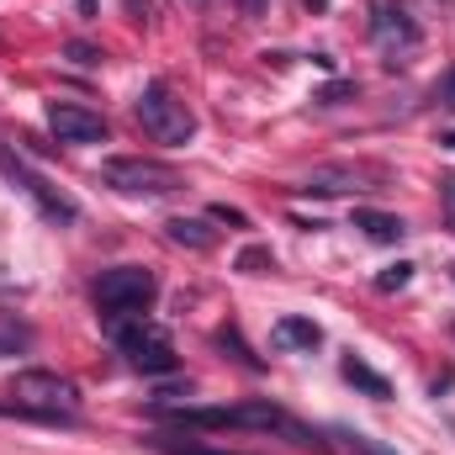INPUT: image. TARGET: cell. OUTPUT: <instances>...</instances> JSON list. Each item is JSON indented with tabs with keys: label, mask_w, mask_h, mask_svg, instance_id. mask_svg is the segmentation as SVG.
Masks as SVG:
<instances>
[{
	"label": "cell",
	"mask_w": 455,
	"mask_h": 455,
	"mask_svg": "<svg viewBox=\"0 0 455 455\" xmlns=\"http://www.w3.org/2000/svg\"><path fill=\"white\" fill-rule=\"evenodd\" d=\"M5 413L43 419V424H75L80 419V387L59 371H16Z\"/></svg>",
	"instance_id": "cell-1"
},
{
	"label": "cell",
	"mask_w": 455,
	"mask_h": 455,
	"mask_svg": "<svg viewBox=\"0 0 455 455\" xmlns=\"http://www.w3.org/2000/svg\"><path fill=\"white\" fill-rule=\"evenodd\" d=\"M96 313L107 318V323H127V318H143L148 307H154V297H159V275L154 270H143V265H112V270H101L96 275Z\"/></svg>",
	"instance_id": "cell-2"
},
{
	"label": "cell",
	"mask_w": 455,
	"mask_h": 455,
	"mask_svg": "<svg viewBox=\"0 0 455 455\" xmlns=\"http://www.w3.org/2000/svg\"><path fill=\"white\" fill-rule=\"evenodd\" d=\"M138 122H143V132H148L154 143H170V148H180V143L196 138V116H191V107H186L164 80L143 85V96H138Z\"/></svg>",
	"instance_id": "cell-3"
},
{
	"label": "cell",
	"mask_w": 455,
	"mask_h": 455,
	"mask_svg": "<svg viewBox=\"0 0 455 455\" xmlns=\"http://www.w3.org/2000/svg\"><path fill=\"white\" fill-rule=\"evenodd\" d=\"M101 186H112L122 196H170L180 191V170L164 159H143V154H122L101 164Z\"/></svg>",
	"instance_id": "cell-4"
},
{
	"label": "cell",
	"mask_w": 455,
	"mask_h": 455,
	"mask_svg": "<svg viewBox=\"0 0 455 455\" xmlns=\"http://www.w3.org/2000/svg\"><path fill=\"white\" fill-rule=\"evenodd\" d=\"M116 349L143 376H175L180 371V355H175V344H170V334L159 323H143V318L138 323H116Z\"/></svg>",
	"instance_id": "cell-5"
},
{
	"label": "cell",
	"mask_w": 455,
	"mask_h": 455,
	"mask_svg": "<svg viewBox=\"0 0 455 455\" xmlns=\"http://www.w3.org/2000/svg\"><path fill=\"white\" fill-rule=\"evenodd\" d=\"M0 175H5L11 186H21V191H27V196L37 202V212H43L48 223H59V228L80 223V207H75V202H69V196H64L59 186H48V180H43V175H37V170H32V164H27L21 154H11L5 143H0Z\"/></svg>",
	"instance_id": "cell-6"
},
{
	"label": "cell",
	"mask_w": 455,
	"mask_h": 455,
	"mask_svg": "<svg viewBox=\"0 0 455 455\" xmlns=\"http://www.w3.org/2000/svg\"><path fill=\"white\" fill-rule=\"evenodd\" d=\"M371 37L392 48L387 64H397V53H413V48L424 43V32H419V21L408 16L403 0H376V5H371Z\"/></svg>",
	"instance_id": "cell-7"
},
{
	"label": "cell",
	"mask_w": 455,
	"mask_h": 455,
	"mask_svg": "<svg viewBox=\"0 0 455 455\" xmlns=\"http://www.w3.org/2000/svg\"><path fill=\"white\" fill-rule=\"evenodd\" d=\"M48 127H53L59 143H107V138H112L107 116L91 112V107H80V101H53V107H48Z\"/></svg>",
	"instance_id": "cell-8"
},
{
	"label": "cell",
	"mask_w": 455,
	"mask_h": 455,
	"mask_svg": "<svg viewBox=\"0 0 455 455\" xmlns=\"http://www.w3.org/2000/svg\"><path fill=\"white\" fill-rule=\"evenodd\" d=\"M381 170H365V164H323V170H313L307 175V186L302 191H313V196H344V191H381Z\"/></svg>",
	"instance_id": "cell-9"
},
{
	"label": "cell",
	"mask_w": 455,
	"mask_h": 455,
	"mask_svg": "<svg viewBox=\"0 0 455 455\" xmlns=\"http://www.w3.org/2000/svg\"><path fill=\"white\" fill-rule=\"evenodd\" d=\"M164 238L180 243V249H196V254L218 249V228H212V218H170V223H164Z\"/></svg>",
	"instance_id": "cell-10"
},
{
	"label": "cell",
	"mask_w": 455,
	"mask_h": 455,
	"mask_svg": "<svg viewBox=\"0 0 455 455\" xmlns=\"http://www.w3.org/2000/svg\"><path fill=\"white\" fill-rule=\"evenodd\" d=\"M339 371H344V381H349L355 392H365V397H376V403H387V397H392V381H387L376 365H365L360 355H344Z\"/></svg>",
	"instance_id": "cell-11"
},
{
	"label": "cell",
	"mask_w": 455,
	"mask_h": 455,
	"mask_svg": "<svg viewBox=\"0 0 455 455\" xmlns=\"http://www.w3.org/2000/svg\"><path fill=\"white\" fill-rule=\"evenodd\" d=\"M355 228H360L371 243H403V233H408V223H403V218L376 212V207H355Z\"/></svg>",
	"instance_id": "cell-12"
},
{
	"label": "cell",
	"mask_w": 455,
	"mask_h": 455,
	"mask_svg": "<svg viewBox=\"0 0 455 455\" xmlns=\"http://www.w3.org/2000/svg\"><path fill=\"white\" fill-rule=\"evenodd\" d=\"M275 339L291 344V349H307V355H313V349L323 344V329H318L313 318H297V313H291V318H281V323H275Z\"/></svg>",
	"instance_id": "cell-13"
},
{
	"label": "cell",
	"mask_w": 455,
	"mask_h": 455,
	"mask_svg": "<svg viewBox=\"0 0 455 455\" xmlns=\"http://www.w3.org/2000/svg\"><path fill=\"white\" fill-rule=\"evenodd\" d=\"M32 323H21L16 313H0V360H11V355H21V349H32Z\"/></svg>",
	"instance_id": "cell-14"
},
{
	"label": "cell",
	"mask_w": 455,
	"mask_h": 455,
	"mask_svg": "<svg viewBox=\"0 0 455 455\" xmlns=\"http://www.w3.org/2000/svg\"><path fill=\"white\" fill-rule=\"evenodd\" d=\"M218 344H223V349L233 355V360H238V365H243V371H265V360H259V355L243 344V334H238L233 323H223V329H218Z\"/></svg>",
	"instance_id": "cell-15"
},
{
	"label": "cell",
	"mask_w": 455,
	"mask_h": 455,
	"mask_svg": "<svg viewBox=\"0 0 455 455\" xmlns=\"http://www.w3.org/2000/svg\"><path fill=\"white\" fill-rule=\"evenodd\" d=\"M148 445L159 455H238V451H218V445H196V440H175V435H148Z\"/></svg>",
	"instance_id": "cell-16"
},
{
	"label": "cell",
	"mask_w": 455,
	"mask_h": 455,
	"mask_svg": "<svg viewBox=\"0 0 455 455\" xmlns=\"http://www.w3.org/2000/svg\"><path fill=\"white\" fill-rule=\"evenodd\" d=\"M233 270H243V275H270V270H275V254H270L265 243H249V249H238Z\"/></svg>",
	"instance_id": "cell-17"
},
{
	"label": "cell",
	"mask_w": 455,
	"mask_h": 455,
	"mask_svg": "<svg viewBox=\"0 0 455 455\" xmlns=\"http://www.w3.org/2000/svg\"><path fill=\"white\" fill-rule=\"evenodd\" d=\"M334 440H344L355 455H397V451H387V445H376L371 435H360V429H334Z\"/></svg>",
	"instance_id": "cell-18"
},
{
	"label": "cell",
	"mask_w": 455,
	"mask_h": 455,
	"mask_svg": "<svg viewBox=\"0 0 455 455\" xmlns=\"http://www.w3.org/2000/svg\"><path fill=\"white\" fill-rule=\"evenodd\" d=\"M349 96H360V85H355V80H334V85H323L313 101H318V107H344Z\"/></svg>",
	"instance_id": "cell-19"
},
{
	"label": "cell",
	"mask_w": 455,
	"mask_h": 455,
	"mask_svg": "<svg viewBox=\"0 0 455 455\" xmlns=\"http://www.w3.org/2000/svg\"><path fill=\"white\" fill-rule=\"evenodd\" d=\"M408 281H413V265H408V259H397L392 270H381V275H376V291H403Z\"/></svg>",
	"instance_id": "cell-20"
},
{
	"label": "cell",
	"mask_w": 455,
	"mask_h": 455,
	"mask_svg": "<svg viewBox=\"0 0 455 455\" xmlns=\"http://www.w3.org/2000/svg\"><path fill=\"white\" fill-rule=\"evenodd\" d=\"M429 101H435V107H445V112H455V64L445 69V75H440V80H435Z\"/></svg>",
	"instance_id": "cell-21"
},
{
	"label": "cell",
	"mask_w": 455,
	"mask_h": 455,
	"mask_svg": "<svg viewBox=\"0 0 455 455\" xmlns=\"http://www.w3.org/2000/svg\"><path fill=\"white\" fill-rule=\"evenodd\" d=\"M64 53H69V59H75V64H80V69H96V64H101V59H107V53H101V48H91V43H69V48H64Z\"/></svg>",
	"instance_id": "cell-22"
},
{
	"label": "cell",
	"mask_w": 455,
	"mask_h": 455,
	"mask_svg": "<svg viewBox=\"0 0 455 455\" xmlns=\"http://www.w3.org/2000/svg\"><path fill=\"white\" fill-rule=\"evenodd\" d=\"M207 218H212V223H228V228H249V218H243L238 207H223V202H218V207H212Z\"/></svg>",
	"instance_id": "cell-23"
},
{
	"label": "cell",
	"mask_w": 455,
	"mask_h": 455,
	"mask_svg": "<svg viewBox=\"0 0 455 455\" xmlns=\"http://www.w3.org/2000/svg\"><path fill=\"white\" fill-rule=\"evenodd\" d=\"M122 5H127V21H138V27H143V21H148V11H154L148 0H122Z\"/></svg>",
	"instance_id": "cell-24"
},
{
	"label": "cell",
	"mask_w": 455,
	"mask_h": 455,
	"mask_svg": "<svg viewBox=\"0 0 455 455\" xmlns=\"http://www.w3.org/2000/svg\"><path fill=\"white\" fill-rule=\"evenodd\" d=\"M265 5H270V0H238V11H243V16H265Z\"/></svg>",
	"instance_id": "cell-25"
},
{
	"label": "cell",
	"mask_w": 455,
	"mask_h": 455,
	"mask_svg": "<svg viewBox=\"0 0 455 455\" xmlns=\"http://www.w3.org/2000/svg\"><path fill=\"white\" fill-rule=\"evenodd\" d=\"M445 202H451V207H455V175H451V180H445Z\"/></svg>",
	"instance_id": "cell-26"
},
{
	"label": "cell",
	"mask_w": 455,
	"mask_h": 455,
	"mask_svg": "<svg viewBox=\"0 0 455 455\" xmlns=\"http://www.w3.org/2000/svg\"><path fill=\"white\" fill-rule=\"evenodd\" d=\"M440 143H445V148H455V132H440Z\"/></svg>",
	"instance_id": "cell-27"
},
{
	"label": "cell",
	"mask_w": 455,
	"mask_h": 455,
	"mask_svg": "<svg viewBox=\"0 0 455 455\" xmlns=\"http://www.w3.org/2000/svg\"><path fill=\"white\" fill-rule=\"evenodd\" d=\"M307 5H313V11H323V5H329V0H307Z\"/></svg>",
	"instance_id": "cell-28"
}]
</instances>
